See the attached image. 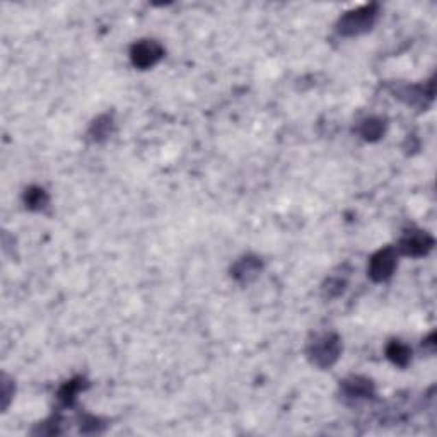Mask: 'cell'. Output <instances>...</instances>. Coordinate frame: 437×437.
<instances>
[{
  "instance_id": "1",
  "label": "cell",
  "mask_w": 437,
  "mask_h": 437,
  "mask_svg": "<svg viewBox=\"0 0 437 437\" xmlns=\"http://www.w3.org/2000/svg\"><path fill=\"white\" fill-rule=\"evenodd\" d=\"M340 352L342 342L333 333H327L314 338V342H311L309 349H307V355H309L311 362L314 366L321 367V369L333 366L340 357Z\"/></svg>"
},
{
  "instance_id": "2",
  "label": "cell",
  "mask_w": 437,
  "mask_h": 437,
  "mask_svg": "<svg viewBox=\"0 0 437 437\" xmlns=\"http://www.w3.org/2000/svg\"><path fill=\"white\" fill-rule=\"evenodd\" d=\"M376 5L359 7V9L351 10L345 16H342V19L338 21L337 29L344 36H357V34L366 33V31L373 27V24L376 23Z\"/></svg>"
},
{
  "instance_id": "3",
  "label": "cell",
  "mask_w": 437,
  "mask_h": 437,
  "mask_svg": "<svg viewBox=\"0 0 437 437\" xmlns=\"http://www.w3.org/2000/svg\"><path fill=\"white\" fill-rule=\"evenodd\" d=\"M398 263V253L394 248L386 246L383 250L377 251L373 258H370L369 263V277L376 282L388 281V279L393 275L394 268Z\"/></svg>"
},
{
  "instance_id": "4",
  "label": "cell",
  "mask_w": 437,
  "mask_h": 437,
  "mask_svg": "<svg viewBox=\"0 0 437 437\" xmlns=\"http://www.w3.org/2000/svg\"><path fill=\"white\" fill-rule=\"evenodd\" d=\"M164 57V48L154 40H141L132 47L130 58L135 67L145 69L154 67Z\"/></svg>"
},
{
  "instance_id": "5",
  "label": "cell",
  "mask_w": 437,
  "mask_h": 437,
  "mask_svg": "<svg viewBox=\"0 0 437 437\" xmlns=\"http://www.w3.org/2000/svg\"><path fill=\"white\" fill-rule=\"evenodd\" d=\"M434 246V239H432L431 234H427L425 231H408L400 241V250L401 253L407 255V257L421 258L425 257L429 251Z\"/></svg>"
},
{
  "instance_id": "6",
  "label": "cell",
  "mask_w": 437,
  "mask_h": 437,
  "mask_svg": "<svg viewBox=\"0 0 437 437\" xmlns=\"http://www.w3.org/2000/svg\"><path fill=\"white\" fill-rule=\"evenodd\" d=\"M342 393L349 400H366V398L373 397L374 386L373 381L366 379V377H351L342 383Z\"/></svg>"
},
{
  "instance_id": "7",
  "label": "cell",
  "mask_w": 437,
  "mask_h": 437,
  "mask_svg": "<svg viewBox=\"0 0 437 437\" xmlns=\"http://www.w3.org/2000/svg\"><path fill=\"white\" fill-rule=\"evenodd\" d=\"M261 261L255 257H244L233 267V277L239 282H250L260 274Z\"/></svg>"
},
{
  "instance_id": "8",
  "label": "cell",
  "mask_w": 437,
  "mask_h": 437,
  "mask_svg": "<svg viewBox=\"0 0 437 437\" xmlns=\"http://www.w3.org/2000/svg\"><path fill=\"white\" fill-rule=\"evenodd\" d=\"M386 354H388V359H390L393 364L400 366V367H405L410 362L412 359V351L408 345H405L403 342L400 340H393L390 345H388L386 349Z\"/></svg>"
},
{
  "instance_id": "9",
  "label": "cell",
  "mask_w": 437,
  "mask_h": 437,
  "mask_svg": "<svg viewBox=\"0 0 437 437\" xmlns=\"http://www.w3.org/2000/svg\"><path fill=\"white\" fill-rule=\"evenodd\" d=\"M24 204L31 211H41L48 205V195L43 188H29L24 195Z\"/></svg>"
},
{
  "instance_id": "10",
  "label": "cell",
  "mask_w": 437,
  "mask_h": 437,
  "mask_svg": "<svg viewBox=\"0 0 437 437\" xmlns=\"http://www.w3.org/2000/svg\"><path fill=\"white\" fill-rule=\"evenodd\" d=\"M384 134V121L381 118H367L361 127V135L366 141H377Z\"/></svg>"
},
{
  "instance_id": "11",
  "label": "cell",
  "mask_w": 437,
  "mask_h": 437,
  "mask_svg": "<svg viewBox=\"0 0 437 437\" xmlns=\"http://www.w3.org/2000/svg\"><path fill=\"white\" fill-rule=\"evenodd\" d=\"M111 127H113V120H111L108 115L99 117L94 121L93 127H91V137H93L94 141H103V139L110 137Z\"/></svg>"
},
{
  "instance_id": "12",
  "label": "cell",
  "mask_w": 437,
  "mask_h": 437,
  "mask_svg": "<svg viewBox=\"0 0 437 437\" xmlns=\"http://www.w3.org/2000/svg\"><path fill=\"white\" fill-rule=\"evenodd\" d=\"M80 379L79 381H71V383L65 384L60 390V400L64 401L65 405H72L73 400H75L77 393L80 391Z\"/></svg>"
}]
</instances>
